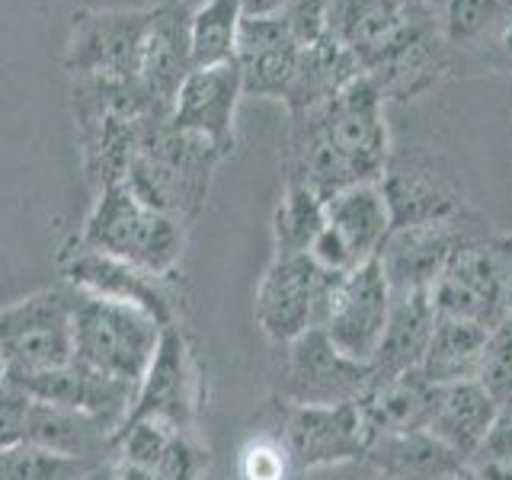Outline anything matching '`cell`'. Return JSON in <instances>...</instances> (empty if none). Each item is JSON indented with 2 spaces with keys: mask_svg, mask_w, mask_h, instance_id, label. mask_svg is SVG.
Returning a JSON list of instances; mask_svg holds the SVG:
<instances>
[{
  "mask_svg": "<svg viewBox=\"0 0 512 480\" xmlns=\"http://www.w3.org/2000/svg\"><path fill=\"white\" fill-rule=\"evenodd\" d=\"M157 10H80L71 16L68 71L74 77H103L138 84L144 45Z\"/></svg>",
  "mask_w": 512,
  "mask_h": 480,
  "instance_id": "obj_9",
  "label": "cell"
},
{
  "mask_svg": "<svg viewBox=\"0 0 512 480\" xmlns=\"http://www.w3.org/2000/svg\"><path fill=\"white\" fill-rule=\"evenodd\" d=\"M503 48L512 55V16H509V23H506V32H503Z\"/></svg>",
  "mask_w": 512,
  "mask_h": 480,
  "instance_id": "obj_41",
  "label": "cell"
},
{
  "mask_svg": "<svg viewBox=\"0 0 512 480\" xmlns=\"http://www.w3.org/2000/svg\"><path fill=\"white\" fill-rule=\"evenodd\" d=\"M119 480H164V477H157V474L148 471V468H138V464H125V461H119Z\"/></svg>",
  "mask_w": 512,
  "mask_h": 480,
  "instance_id": "obj_39",
  "label": "cell"
},
{
  "mask_svg": "<svg viewBox=\"0 0 512 480\" xmlns=\"http://www.w3.org/2000/svg\"><path fill=\"white\" fill-rule=\"evenodd\" d=\"M432 327H436V311H432L429 292H394L388 330H384L375 359L368 362L372 381L416 372L426 356Z\"/></svg>",
  "mask_w": 512,
  "mask_h": 480,
  "instance_id": "obj_21",
  "label": "cell"
},
{
  "mask_svg": "<svg viewBox=\"0 0 512 480\" xmlns=\"http://www.w3.org/2000/svg\"><path fill=\"white\" fill-rule=\"evenodd\" d=\"M512 16L506 0H436L432 20L445 45H474Z\"/></svg>",
  "mask_w": 512,
  "mask_h": 480,
  "instance_id": "obj_29",
  "label": "cell"
},
{
  "mask_svg": "<svg viewBox=\"0 0 512 480\" xmlns=\"http://www.w3.org/2000/svg\"><path fill=\"white\" fill-rule=\"evenodd\" d=\"M490 221L474 208L442 218L397 228L388 234L378 250V263L388 276L391 292H429V285L442 276V269L455 260L461 250L493 240Z\"/></svg>",
  "mask_w": 512,
  "mask_h": 480,
  "instance_id": "obj_7",
  "label": "cell"
},
{
  "mask_svg": "<svg viewBox=\"0 0 512 480\" xmlns=\"http://www.w3.org/2000/svg\"><path fill=\"white\" fill-rule=\"evenodd\" d=\"M445 480H461V477H458V474H455V477H445Z\"/></svg>",
  "mask_w": 512,
  "mask_h": 480,
  "instance_id": "obj_43",
  "label": "cell"
},
{
  "mask_svg": "<svg viewBox=\"0 0 512 480\" xmlns=\"http://www.w3.org/2000/svg\"><path fill=\"white\" fill-rule=\"evenodd\" d=\"M279 439L292 458V468L314 474L362 461L372 442V429L359 404L288 407Z\"/></svg>",
  "mask_w": 512,
  "mask_h": 480,
  "instance_id": "obj_13",
  "label": "cell"
},
{
  "mask_svg": "<svg viewBox=\"0 0 512 480\" xmlns=\"http://www.w3.org/2000/svg\"><path fill=\"white\" fill-rule=\"evenodd\" d=\"M100 461L64 458L32 445L0 448V480H87Z\"/></svg>",
  "mask_w": 512,
  "mask_h": 480,
  "instance_id": "obj_30",
  "label": "cell"
},
{
  "mask_svg": "<svg viewBox=\"0 0 512 480\" xmlns=\"http://www.w3.org/2000/svg\"><path fill=\"white\" fill-rule=\"evenodd\" d=\"M308 256H311V260H314L320 269L333 272V276H346V272H352L356 266H362V263H359V256L352 253L349 244L340 237V231H333L330 224H324V231H320V234L314 237V244H311Z\"/></svg>",
  "mask_w": 512,
  "mask_h": 480,
  "instance_id": "obj_34",
  "label": "cell"
},
{
  "mask_svg": "<svg viewBox=\"0 0 512 480\" xmlns=\"http://www.w3.org/2000/svg\"><path fill=\"white\" fill-rule=\"evenodd\" d=\"M496 247H500V253L506 256V263L512 269V234H500V237H496Z\"/></svg>",
  "mask_w": 512,
  "mask_h": 480,
  "instance_id": "obj_40",
  "label": "cell"
},
{
  "mask_svg": "<svg viewBox=\"0 0 512 480\" xmlns=\"http://www.w3.org/2000/svg\"><path fill=\"white\" fill-rule=\"evenodd\" d=\"M218 160L212 141L176 128L170 112H154L138 119V151L122 183L154 212L189 224L202 212Z\"/></svg>",
  "mask_w": 512,
  "mask_h": 480,
  "instance_id": "obj_2",
  "label": "cell"
},
{
  "mask_svg": "<svg viewBox=\"0 0 512 480\" xmlns=\"http://www.w3.org/2000/svg\"><path fill=\"white\" fill-rule=\"evenodd\" d=\"M10 381H16L32 397L48 400V404L93 416L96 423H103L112 432V439H116V432L128 423V416L135 410V397H138L135 384L109 378L103 372H96V368L80 365L77 359H71L61 368H52V372L20 375Z\"/></svg>",
  "mask_w": 512,
  "mask_h": 480,
  "instance_id": "obj_14",
  "label": "cell"
},
{
  "mask_svg": "<svg viewBox=\"0 0 512 480\" xmlns=\"http://www.w3.org/2000/svg\"><path fill=\"white\" fill-rule=\"evenodd\" d=\"M391 304L394 292L375 256L336 282L320 330L343 356L368 365L384 340V330H388Z\"/></svg>",
  "mask_w": 512,
  "mask_h": 480,
  "instance_id": "obj_12",
  "label": "cell"
},
{
  "mask_svg": "<svg viewBox=\"0 0 512 480\" xmlns=\"http://www.w3.org/2000/svg\"><path fill=\"white\" fill-rule=\"evenodd\" d=\"M279 16L301 48H311L330 36V0H285Z\"/></svg>",
  "mask_w": 512,
  "mask_h": 480,
  "instance_id": "obj_32",
  "label": "cell"
},
{
  "mask_svg": "<svg viewBox=\"0 0 512 480\" xmlns=\"http://www.w3.org/2000/svg\"><path fill=\"white\" fill-rule=\"evenodd\" d=\"M192 71L189 55V16L183 7H157L148 45H144L138 84L151 96V103L164 112H173V100L183 80Z\"/></svg>",
  "mask_w": 512,
  "mask_h": 480,
  "instance_id": "obj_19",
  "label": "cell"
},
{
  "mask_svg": "<svg viewBox=\"0 0 512 480\" xmlns=\"http://www.w3.org/2000/svg\"><path fill=\"white\" fill-rule=\"evenodd\" d=\"M314 474H317L314 480H384V477H378L372 468H368L365 461H356V464H343V468L314 471Z\"/></svg>",
  "mask_w": 512,
  "mask_h": 480,
  "instance_id": "obj_37",
  "label": "cell"
},
{
  "mask_svg": "<svg viewBox=\"0 0 512 480\" xmlns=\"http://www.w3.org/2000/svg\"><path fill=\"white\" fill-rule=\"evenodd\" d=\"M340 279L320 269L308 253H276L256 295V320L263 333L276 346H285L320 327Z\"/></svg>",
  "mask_w": 512,
  "mask_h": 480,
  "instance_id": "obj_10",
  "label": "cell"
},
{
  "mask_svg": "<svg viewBox=\"0 0 512 480\" xmlns=\"http://www.w3.org/2000/svg\"><path fill=\"white\" fill-rule=\"evenodd\" d=\"M23 445L42 448V452L64 455V458L103 461V452L112 445V432L87 413L32 397L26 413Z\"/></svg>",
  "mask_w": 512,
  "mask_h": 480,
  "instance_id": "obj_23",
  "label": "cell"
},
{
  "mask_svg": "<svg viewBox=\"0 0 512 480\" xmlns=\"http://www.w3.org/2000/svg\"><path fill=\"white\" fill-rule=\"evenodd\" d=\"M164 324L138 304L74 288V359L109 378L138 384L148 375Z\"/></svg>",
  "mask_w": 512,
  "mask_h": 480,
  "instance_id": "obj_4",
  "label": "cell"
},
{
  "mask_svg": "<svg viewBox=\"0 0 512 480\" xmlns=\"http://www.w3.org/2000/svg\"><path fill=\"white\" fill-rule=\"evenodd\" d=\"M509 282L512 269L496 247V237L461 250L442 276L429 285V301L436 317L471 320V324L496 330L509 320Z\"/></svg>",
  "mask_w": 512,
  "mask_h": 480,
  "instance_id": "obj_11",
  "label": "cell"
},
{
  "mask_svg": "<svg viewBox=\"0 0 512 480\" xmlns=\"http://www.w3.org/2000/svg\"><path fill=\"white\" fill-rule=\"evenodd\" d=\"M244 16H272L285 7V0H240Z\"/></svg>",
  "mask_w": 512,
  "mask_h": 480,
  "instance_id": "obj_38",
  "label": "cell"
},
{
  "mask_svg": "<svg viewBox=\"0 0 512 480\" xmlns=\"http://www.w3.org/2000/svg\"><path fill=\"white\" fill-rule=\"evenodd\" d=\"M477 381L490 391L496 407L512 410V317L503 320L496 330H490Z\"/></svg>",
  "mask_w": 512,
  "mask_h": 480,
  "instance_id": "obj_31",
  "label": "cell"
},
{
  "mask_svg": "<svg viewBox=\"0 0 512 480\" xmlns=\"http://www.w3.org/2000/svg\"><path fill=\"white\" fill-rule=\"evenodd\" d=\"M244 23L240 0H205L189 16V55L192 68H218L237 58V36Z\"/></svg>",
  "mask_w": 512,
  "mask_h": 480,
  "instance_id": "obj_27",
  "label": "cell"
},
{
  "mask_svg": "<svg viewBox=\"0 0 512 480\" xmlns=\"http://www.w3.org/2000/svg\"><path fill=\"white\" fill-rule=\"evenodd\" d=\"M301 61V45L279 13L244 16L237 36V64L244 93L285 100Z\"/></svg>",
  "mask_w": 512,
  "mask_h": 480,
  "instance_id": "obj_18",
  "label": "cell"
},
{
  "mask_svg": "<svg viewBox=\"0 0 512 480\" xmlns=\"http://www.w3.org/2000/svg\"><path fill=\"white\" fill-rule=\"evenodd\" d=\"M477 461H503V464H512V410H500L496 413V420L487 432L484 445L477 448ZM471 458V461H474Z\"/></svg>",
  "mask_w": 512,
  "mask_h": 480,
  "instance_id": "obj_35",
  "label": "cell"
},
{
  "mask_svg": "<svg viewBox=\"0 0 512 480\" xmlns=\"http://www.w3.org/2000/svg\"><path fill=\"white\" fill-rule=\"evenodd\" d=\"M368 384H372V365L343 356L320 327L285 343L276 394L288 407L359 404Z\"/></svg>",
  "mask_w": 512,
  "mask_h": 480,
  "instance_id": "obj_8",
  "label": "cell"
},
{
  "mask_svg": "<svg viewBox=\"0 0 512 480\" xmlns=\"http://www.w3.org/2000/svg\"><path fill=\"white\" fill-rule=\"evenodd\" d=\"M436 400L439 388L429 384L416 368V372L397 378L372 381L365 397L359 400V410L372 436H381V432H423L429 429Z\"/></svg>",
  "mask_w": 512,
  "mask_h": 480,
  "instance_id": "obj_24",
  "label": "cell"
},
{
  "mask_svg": "<svg viewBox=\"0 0 512 480\" xmlns=\"http://www.w3.org/2000/svg\"><path fill=\"white\" fill-rule=\"evenodd\" d=\"M7 381V365H4V359H0V384Z\"/></svg>",
  "mask_w": 512,
  "mask_h": 480,
  "instance_id": "obj_42",
  "label": "cell"
},
{
  "mask_svg": "<svg viewBox=\"0 0 512 480\" xmlns=\"http://www.w3.org/2000/svg\"><path fill=\"white\" fill-rule=\"evenodd\" d=\"M292 458H288L282 439L272 436H256L244 455H240V477L244 480H285Z\"/></svg>",
  "mask_w": 512,
  "mask_h": 480,
  "instance_id": "obj_33",
  "label": "cell"
},
{
  "mask_svg": "<svg viewBox=\"0 0 512 480\" xmlns=\"http://www.w3.org/2000/svg\"><path fill=\"white\" fill-rule=\"evenodd\" d=\"M461 480H512V464H503V461H464L461 471H458Z\"/></svg>",
  "mask_w": 512,
  "mask_h": 480,
  "instance_id": "obj_36",
  "label": "cell"
},
{
  "mask_svg": "<svg viewBox=\"0 0 512 480\" xmlns=\"http://www.w3.org/2000/svg\"><path fill=\"white\" fill-rule=\"evenodd\" d=\"M327 224L359 256V263L375 260L391 234V208L378 183H356L327 199Z\"/></svg>",
  "mask_w": 512,
  "mask_h": 480,
  "instance_id": "obj_25",
  "label": "cell"
},
{
  "mask_svg": "<svg viewBox=\"0 0 512 480\" xmlns=\"http://www.w3.org/2000/svg\"><path fill=\"white\" fill-rule=\"evenodd\" d=\"M324 224L327 202L308 183L288 180L285 199L276 208V253H308Z\"/></svg>",
  "mask_w": 512,
  "mask_h": 480,
  "instance_id": "obj_28",
  "label": "cell"
},
{
  "mask_svg": "<svg viewBox=\"0 0 512 480\" xmlns=\"http://www.w3.org/2000/svg\"><path fill=\"white\" fill-rule=\"evenodd\" d=\"M388 154L384 96L368 74L352 77L327 103L295 116L292 180L308 183L324 202L346 186L378 183Z\"/></svg>",
  "mask_w": 512,
  "mask_h": 480,
  "instance_id": "obj_1",
  "label": "cell"
},
{
  "mask_svg": "<svg viewBox=\"0 0 512 480\" xmlns=\"http://www.w3.org/2000/svg\"><path fill=\"white\" fill-rule=\"evenodd\" d=\"M0 359L10 378L68 365L74 359V288H45L0 308Z\"/></svg>",
  "mask_w": 512,
  "mask_h": 480,
  "instance_id": "obj_5",
  "label": "cell"
},
{
  "mask_svg": "<svg viewBox=\"0 0 512 480\" xmlns=\"http://www.w3.org/2000/svg\"><path fill=\"white\" fill-rule=\"evenodd\" d=\"M199 407V368L176 324L164 327L148 375L138 384L135 410L128 420H160L192 432Z\"/></svg>",
  "mask_w": 512,
  "mask_h": 480,
  "instance_id": "obj_15",
  "label": "cell"
},
{
  "mask_svg": "<svg viewBox=\"0 0 512 480\" xmlns=\"http://www.w3.org/2000/svg\"><path fill=\"white\" fill-rule=\"evenodd\" d=\"M378 186L391 208V231L442 221L471 208L455 164L426 144H400L391 151Z\"/></svg>",
  "mask_w": 512,
  "mask_h": 480,
  "instance_id": "obj_6",
  "label": "cell"
},
{
  "mask_svg": "<svg viewBox=\"0 0 512 480\" xmlns=\"http://www.w3.org/2000/svg\"><path fill=\"white\" fill-rule=\"evenodd\" d=\"M80 240L151 276H170L183 256L186 224L148 208L125 183H112L100 189V202L93 205Z\"/></svg>",
  "mask_w": 512,
  "mask_h": 480,
  "instance_id": "obj_3",
  "label": "cell"
},
{
  "mask_svg": "<svg viewBox=\"0 0 512 480\" xmlns=\"http://www.w3.org/2000/svg\"><path fill=\"white\" fill-rule=\"evenodd\" d=\"M496 413H500V407L480 381L445 384V388H439V400L426 432L452 448L461 461H471L477 448L484 445Z\"/></svg>",
  "mask_w": 512,
  "mask_h": 480,
  "instance_id": "obj_22",
  "label": "cell"
},
{
  "mask_svg": "<svg viewBox=\"0 0 512 480\" xmlns=\"http://www.w3.org/2000/svg\"><path fill=\"white\" fill-rule=\"evenodd\" d=\"M487 340H490V330L471 324V320L436 317L426 356L420 362V375L429 384H436V388L477 381L480 365H484Z\"/></svg>",
  "mask_w": 512,
  "mask_h": 480,
  "instance_id": "obj_26",
  "label": "cell"
},
{
  "mask_svg": "<svg viewBox=\"0 0 512 480\" xmlns=\"http://www.w3.org/2000/svg\"><path fill=\"white\" fill-rule=\"evenodd\" d=\"M244 93L237 58L218 68H192L173 100L170 122L192 135H202L224 157L234 148V112Z\"/></svg>",
  "mask_w": 512,
  "mask_h": 480,
  "instance_id": "obj_16",
  "label": "cell"
},
{
  "mask_svg": "<svg viewBox=\"0 0 512 480\" xmlns=\"http://www.w3.org/2000/svg\"><path fill=\"white\" fill-rule=\"evenodd\" d=\"M64 279L77 292L138 304V308L154 314L164 327L173 324V304L170 295L164 292V276H151V272L138 266L96 253L84 240H77V250H71L68 260H64Z\"/></svg>",
  "mask_w": 512,
  "mask_h": 480,
  "instance_id": "obj_17",
  "label": "cell"
},
{
  "mask_svg": "<svg viewBox=\"0 0 512 480\" xmlns=\"http://www.w3.org/2000/svg\"><path fill=\"white\" fill-rule=\"evenodd\" d=\"M384 480H445L461 471V458L429 432H381L362 458Z\"/></svg>",
  "mask_w": 512,
  "mask_h": 480,
  "instance_id": "obj_20",
  "label": "cell"
}]
</instances>
